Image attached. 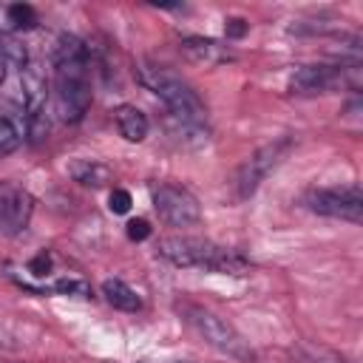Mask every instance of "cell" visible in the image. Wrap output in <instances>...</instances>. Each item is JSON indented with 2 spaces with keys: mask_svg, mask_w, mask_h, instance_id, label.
I'll return each instance as SVG.
<instances>
[{
  "mask_svg": "<svg viewBox=\"0 0 363 363\" xmlns=\"http://www.w3.org/2000/svg\"><path fill=\"white\" fill-rule=\"evenodd\" d=\"M54 85L62 122H82L91 108L88 45L77 34H60L54 45Z\"/></svg>",
  "mask_w": 363,
  "mask_h": 363,
  "instance_id": "6da1fadb",
  "label": "cell"
},
{
  "mask_svg": "<svg viewBox=\"0 0 363 363\" xmlns=\"http://www.w3.org/2000/svg\"><path fill=\"white\" fill-rule=\"evenodd\" d=\"M156 252L173 267H184V269H207V272H224V275H244L250 269V261L238 250H227L213 241L190 238V235L159 238Z\"/></svg>",
  "mask_w": 363,
  "mask_h": 363,
  "instance_id": "7a4b0ae2",
  "label": "cell"
},
{
  "mask_svg": "<svg viewBox=\"0 0 363 363\" xmlns=\"http://www.w3.org/2000/svg\"><path fill=\"white\" fill-rule=\"evenodd\" d=\"M136 82L142 88H147L150 94H156L167 105V111H170L173 119L207 128V108H204V102L173 71H167L162 65H153V62H139L136 65Z\"/></svg>",
  "mask_w": 363,
  "mask_h": 363,
  "instance_id": "3957f363",
  "label": "cell"
},
{
  "mask_svg": "<svg viewBox=\"0 0 363 363\" xmlns=\"http://www.w3.org/2000/svg\"><path fill=\"white\" fill-rule=\"evenodd\" d=\"M182 318L184 323L207 343L213 346L216 352L227 354V357H235V360H250L252 352L247 346V340L238 335L235 326H230L224 318H218L216 312L199 306V303H182Z\"/></svg>",
  "mask_w": 363,
  "mask_h": 363,
  "instance_id": "277c9868",
  "label": "cell"
},
{
  "mask_svg": "<svg viewBox=\"0 0 363 363\" xmlns=\"http://www.w3.org/2000/svg\"><path fill=\"white\" fill-rule=\"evenodd\" d=\"M337 85H346L352 91L360 88V65L357 60L352 62H337V65H301L289 77V94L298 96H312V94H329Z\"/></svg>",
  "mask_w": 363,
  "mask_h": 363,
  "instance_id": "5b68a950",
  "label": "cell"
},
{
  "mask_svg": "<svg viewBox=\"0 0 363 363\" xmlns=\"http://www.w3.org/2000/svg\"><path fill=\"white\" fill-rule=\"evenodd\" d=\"M289 147H292V139H289V136L275 139V142L258 147V150L238 167V176H235V193H238V199H250V196L261 187V182L281 164V159L289 153Z\"/></svg>",
  "mask_w": 363,
  "mask_h": 363,
  "instance_id": "8992f818",
  "label": "cell"
},
{
  "mask_svg": "<svg viewBox=\"0 0 363 363\" xmlns=\"http://www.w3.org/2000/svg\"><path fill=\"white\" fill-rule=\"evenodd\" d=\"M303 204L318 216L340 218V221H349V224H360V218H363V196H360L357 184L329 187V190H309Z\"/></svg>",
  "mask_w": 363,
  "mask_h": 363,
  "instance_id": "52a82bcc",
  "label": "cell"
},
{
  "mask_svg": "<svg viewBox=\"0 0 363 363\" xmlns=\"http://www.w3.org/2000/svg\"><path fill=\"white\" fill-rule=\"evenodd\" d=\"M153 210L159 213V218L170 227H193L201 218V204L199 199L182 187V184H159L153 190Z\"/></svg>",
  "mask_w": 363,
  "mask_h": 363,
  "instance_id": "ba28073f",
  "label": "cell"
},
{
  "mask_svg": "<svg viewBox=\"0 0 363 363\" xmlns=\"http://www.w3.org/2000/svg\"><path fill=\"white\" fill-rule=\"evenodd\" d=\"M34 216V196L17 184H0V233L20 235Z\"/></svg>",
  "mask_w": 363,
  "mask_h": 363,
  "instance_id": "9c48e42d",
  "label": "cell"
},
{
  "mask_svg": "<svg viewBox=\"0 0 363 363\" xmlns=\"http://www.w3.org/2000/svg\"><path fill=\"white\" fill-rule=\"evenodd\" d=\"M179 51H182L190 62L204 65V68H210V65H224V62L235 60V54H233L227 45H221L218 40H213V37H184V40L179 43Z\"/></svg>",
  "mask_w": 363,
  "mask_h": 363,
  "instance_id": "30bf717a",
  "label": "cell"
},
{
  "mask_svg": "<svg viewBox=\"0 0 363 363\" xmlns=\"http://www.w3.org/2000/svg\"><path fill=\"white\" fill-rule=\"evenodd\" d=\"M20 82H23V108H26V119L31 116H43L45 108V77L37 65H26L20 71Z\"/></svg>",
  "mask_w": 363,
  "mask_h": 363,
  "instance_id": "8fae6325",
  "label": "cell"
},
{
  "mask_svg": "<svg viewBox=\"0 0 363 363\" xmlns=\"http://www.w3.org/2000/svg\"><path fill=\"white\" fill-rule=\"evenodd\" d=\"M113 122H116L119 136L128 139V142H142L150 130V122H147L145 111H139L136 105H119L113 111Z\"/></svg>",
  "mask_w": 363,
  "mask_h": 363,
  "instance_id": "7c38bea8",
  "label": "cell"
},
{
  "mask_svg": "<svg viewBox=\"0 0 363 363\" xmlns=\"http://www.w3.org/2000/svg\"><path fill=\"white\" fill-rule=\"evenodd\" d=\"M68 176L74 182H79L82 187H105L113 179L111 167L102 164V162H96V159H74L68 164Z\"/></svg>",
  "mask_w": 363,
  "mask_h": 363,
  "instance_id": "4fadbf2b",
  "label": "cell"
},
{
  "mask_svg": "<svg viewBox=\"0 0 363 363\" xmlns=\"http://www.w3.org/2000/svg\"><path fill=\"white\" fill-rule=\"evenodd\" d=\"M102 295H105V301L113 306V309H119V312H139L142 309V298L136 295V289H130L125 281H119V278H108L105 284H102Z\"/></svg>",
  "mask_w": 363,
  "mask_h": 363,
  "instance_id": "5bb4252c",
  "label": "cell"
},
{
  "mask_svg": "<svg viewBox=\"0 0 363 363\" xmlns=\"http://www.w3.org/2000/svg\"><path fill=\"white\" fill-rule=\"evenodd\" d=\"M0 11L6 17V28H11V31H28L40 23L34 6H28V3H11V6H3Z\"/></svg>",
  "mask_w": 363,
  "mask_h": 363,
  "instance_id": "9a60e30c",
  "label": "cell"
},
{
  "mask_svg": "<svg viewBox=\"0 0 363 363\" xmlns=\"http://www.w3.org/2000/svg\"><path fill=\"white\" fill-rule=\"evenodd\" d=\"M20 142H23L20 128H17L9 116H3V113H0V159L11 156V153L20 147Z\"/></svg>",
  "mask_w": 363,
  "mask_h": 363,
  "instance_id": "2e32d148",
  "label": "cell"
},
{
  "mask_svg": "<svg viewBox=\"0 0 363 363\" xmlns=\"http://www.w3.org/2000/svg\"><path fill=\"white\" fill-rule=\"evenodd\" d=\"M48 292H60V295H74V298H88L91 286L82 278H60Z\"/></svg>",
  "mask_w": 363,
  "mask_h": 363,
  "instance_id": "e0dca14e",
  "label": "cell"
},
{
  "mask_svg": "<svg viewBox=\"0 0 363 363\" xmlns=\"http://www.w3.org/2000/svg\"><path fill=\"white\" fill-rule=\"evenodd\" d=\"M130 204H133V199H130V193H128L125 187H113V190H111V199H108L111 213H128Z\"/></svg>",
  "mask_w": 363,
  "mask_h": 363,
  "instance_id": "ac0fdd59",
  "label": "cell"
},
{
  "mask_svg": "<svg viewBox=\"0 0 363 363\" xmlns=\"http://www.w3.org/2000/svg\"><path fill=\"white\" fill-rule=\"evenodd\" d=\"M51 264H54V261H51V252L43 250V252H37V255L28 261V272H31L34 278H45V275L51 272Z\"/></svg>",
  "mask_w": 363,
  "mask_h": 363,
  "instance_id": "d6986e66",
  "label": "cell"
},
{
  "mask_svg": "<svg viewBox=\"0 0 363 363\" xmlns=\"http://www.w3.org/2000/svg\"><path fill=\"white\" fill-rule=\"evenodd\" d=\"M125 233H128L130 241H145V238L150 235V224H147L145 218H130L128 227H125Z\"/></svg>",
  "mask_w": 363,
  "mask_h": 363,
  "instance_id": "ffe728a7",
  "label": "cell"
},
{
  "mask_svg": "<svg viewBox=\"0 0 363 363\" xmlns=\"http://www.w3.org/2000/svg\"><path fill=\"white\" fill-rule=\"evenodd\" d=\"M247 20H241V17H227V26H224V34H227V40H241L244 34H247Z\"/></svg>",
  "mask_w": 363,
  "mask_h": 363,
  "instance_id": "44dd1931",
  "label": "cell"
},
{
  "mask_svg": "<svg viewBox=\"0 0 363 363\" xmlns=\"http://www.w3.org/2000/svg\"><path fill=\"white\" fill-rule=\"evenodd\" d=\"M6 68H9V62H6V60H3V54H0V82L6 79Z\"/></svg>",
  "mask_w": 363,
  "mask_h": 363,
  "instance_id": "7402d4cb",
  "label": "cell"
}]
</instances>
